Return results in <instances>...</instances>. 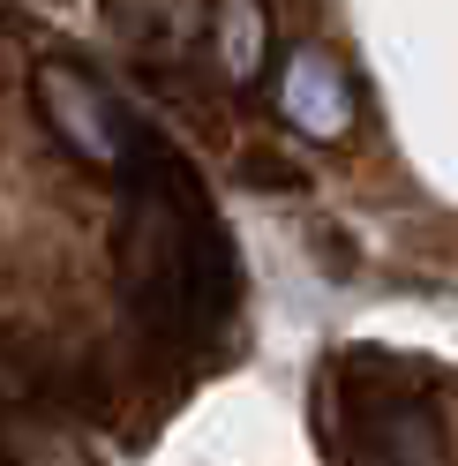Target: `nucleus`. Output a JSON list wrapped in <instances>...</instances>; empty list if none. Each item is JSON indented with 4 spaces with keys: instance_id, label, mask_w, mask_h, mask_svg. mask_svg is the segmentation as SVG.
<instances>
[{
    "instance_id": "f257e3e1",
    "label": "nucleus",
    "mask_w": 458,
    "mask_h": 466,
    "mask_svg": "<svg viewBox=\"0 0 458 466\" xmlns=\"http://www.w3.org/2000/svg\"><path fill=\"white\" fill-rule=\"evenodd\" d=\"M38 91H45V121L61 128V143H68L75 158H91V166H121V158H128L121 113H113V98H105L83 68H45Z\"/></svg>"
},
{
    "instance_id": "f03ea898",
    "label": "nucleus",
    "mask_w": 458,
    "mask_h": 466,
    "mask_svg": "<svg viewBox=\"0 0 458 466\" xmlns=\"http://www.w3.org/2000/svg\"><path fill=\"white\" fill-rule=\"evenodd\" d=\"M285 121H294L301 136H346L353 128V98H346V76H338L324 53H294L285 61Z\"/></svg>"
},
{
    "instance_id": "7ed1b4c3",
    "label": "nucleus",
    "mask_w": 458,
    "mask_h": 466,
    "mask_svg": "<svg viewBox=\"0 0 458 466\" xmlns=\"http://www.w3.org/2000/svg\"><path fill=\"white\" fill-rule=\"evenodd\" d=\"M218 61L234 76H255V61H264V0H218Z\"/></svg>"
}]
</instances>
